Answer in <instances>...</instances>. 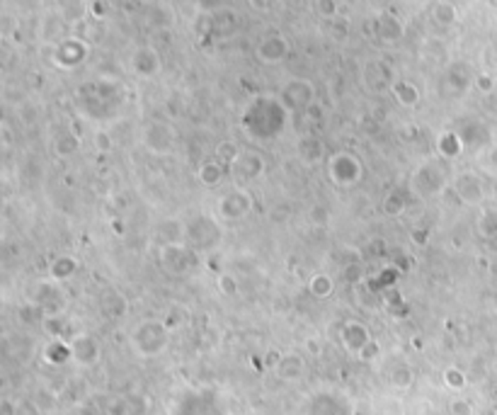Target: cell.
<instances>
[{
	"label": "cell",
	"instance_id": "obj_1",
	"mask_svg": "<svg viewBox=\"0 0 497 415\" xmlns=\"http://www.w3.org/2000/svg\"><path fill=\"white\" fill-rule=\"evenodd\" d=\"M170 345V326L163 321H143L134 328L132 347L139 357H158Z\"/></svg>",
	"mask_w": 497,
	"mask_h": 415
},
{
	"label": "cell",
	"instance_id": "obj_9",
	"mask_svg": "<svg viewBox=\"0 0 497 415\" xmlns=\"http://www.w3.org/2000/svg\"><path fill=\"white\" fill-rule=\"evenodd\" d=\"M456 189H459V194L464 197V202H468V204L483 202V187H480V180L475 178L473 173L461 175V178L456 180Z\"/></svg>",
	"mask_w": 497,
	"mask_h": 415
},
{
	"label": "cell",
	"instance_id": "obj_2",
	"mask_svg": "<svg viewBox=\"0 0 497 415\" xmlns=\"http://www.w3.org/2000/svg\"><path fill=\"white\" fill-rule=\"evenodd\" d=\"M173 415H226V408L212 389H189L173 403Z\"/></svg>",
	"mask_w": 497,
	"mask_h": 415
},
{
	"label": "cell",
	"instance_id": "obj_3",
	"mask_svg": "<svg viewBox=\"0 0 497 415\" xmlns=\"http://www.w3.org/2000/svg\"><path fill=\"white\" fill-rule=\"evenodd\" d=\"M328 175L335 185H340V187H349V185H354L356 180H359L361 166L356 163L354 156H349V153H338V156L330 158Z\"/></svg>",
	"mask_w": 497,
	"mask_h": 415
},
{
	"label": "cell",
	"instance_id": "obj_12",
	"mask_svg": "<svg viewBox=\"0 0 497 415\" xmlns=\"http://www.w3.org/2000/svg\"><path fill=\"white\" fill-rule=\"evenodd\" d=\"M310 292H313L315 297H320V299L328 297V294H333V279L318 274V277H313V282H310Z\"/></svg>",
	"mask_w": 497,
	"mask_h": 415
},
{
	"label": "cell",
	"instance_id": "obj_11",
	"mask_svg": "<svg viewBox=\"0 0 497 415\" xmlns=\"http://www.w3.org/2000/svg\"><path fill=\"white\" fill-rule=\"evenodd\" d=\"M444 384L454 391H461L466 386V374L459 367H446L444 369Z\"/></svg>",
	"mask_w": 497,
	"mask_h": 415
},
{
	"label": "cell",
	"instance_id": "obj_8",
	"mask_svg": "<svg viewBox=\"0 0 497 415\" xmlns=\"http://www.w3.org/2000/svg\"><path fill=\"white\" fill-rule=\"evenodd\" d=\"M274 369H277V377L279 379H284V382H296V379L303 374L306 362H303V357H301V354L291 352V354H282Z\"/></svg>",
	"mask_w": 497,
	"mask_h": 415
},
{
	"label": "cell",
	"instance_id": "obj_5",
	"mask_svg": "<svg viewBox=\"0 0 497 415\" xmlns=\"http://www.w3.org/2000/svg\"><path fill=\"white\" fill-rule=\"evenodd\" d=\"M253 209V197L245 189H230L219 199V214L223 219H243Z\"/></svg>",
	"mask_w": 497,
	"mask_h": 415
},
{
	"label": "cell",
	"instance_id": "obj_6",
	"mask_svg": "<svg viewBox=\"0 0 497 415\" xmlns=\"http://www.w3.org/2000/svg\"><path fill=\"white\" fill-rule=\"evenodd\" d=\"M340 340H342V347L352 354H361L366 347H369L374 340H371V333L364 323L359 321H349L345 323L342 333H340Z\"/></svg>",
	"mask_w": 497,
	"mask_h": 415
},
{
	"label": "cell",
	"instance_id": "obj_4",
	"mask_svg": "<svg viewBox=\"0 0 497 415\" xmlns=\"http://www.w3.org/2000/svg\"><path fill=\"white\" fill-rule=\"evenodd\" d=\"M163 267L173 269V265H178V269H175V274H187L189 269L197 265V255H194V248L184 246V243H168V246L163 248Z\"/></svg>",
	"mask_w": 497,
	"mask_h": 415
},
{
	"label": "cell",
	"instance_id": "obj_7",
	"mask_svg": "<svg viewBox=\"0 0 497 415\" xmlns=\"http://www.w3.org/2000/svg\"><path fill=\"white\" fill-rule=\"evenodd\" d=\"M73 359L80 367H93L100 362V343L88 333H80L71 340Z\"/></svg>",
	"mask_w": 497,
	"mask_h": 415
},
{
	"label": "cell",
	"instance_id": "obj_10",
	"mask_svg": "<svg viewBox=\"0 0 497 415\" xmlns=\"http://www.w3.org/2000/svg\"><path fill=\"white\" fill-rule=\"evenodd\" d=\"M44 359H47L49 364H66L68 359H73L71 343H63V340H52V343L44 347Z\"/></svg>",
	"mask_w": 497,
	"mask_h": 415
}]
</instances>
